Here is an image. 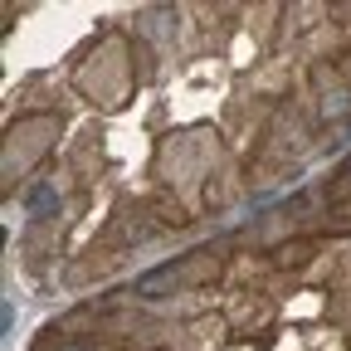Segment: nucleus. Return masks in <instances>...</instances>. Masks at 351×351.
Masks as SVG:
<instances>
[{"label":"nucleus","instance_id":"f257e3e1","mask_svg":"<svg viewBox=\"0 0 351 351\" xmlns=\"http://www.w3.org/2000/svg\"><path fill=\"white\" fill-rule=\"evenodd\" d=\"M186 269H191V263H161V269L142 274L137 278V298H166V293H176L181 278H186Z\"/></svg>","mask_w":351,"mask_h":351},{"label":"nucleus","instance_id":"f03ea898","mask_svg":"<svg viewBox=\"0 0 351 351\" xmlns=\"http://www.w3.org/2000/svg\"><path fill=\"white\" fill-rule=\"evenodd\" d=\"M317 112H322V122H341V117L351 112V98L341 93V88H332V93H322V103H317Z\"/></svg>","mask_w":351,"mask_h":351},{"label":"nucleus","instance_id":"7ed1b4c3","mask_svg":"<svg viewBox=\"0 0 351 351\" xmlns=\"http://www.w3.org/2000/svg\"><path fill=\"white\" fill-rule=\"evenodd\" d=\"M54 351H88V346H54Z\"/></svg>","mask_w":351,"mask_h":351}]
</instances>
